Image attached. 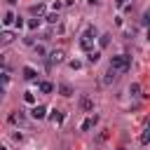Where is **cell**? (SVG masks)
<instances>
[{"mask_svg": "<svg viewBox=\"0 0 150 150\" xmlns=\"http://www.w3.org/2000/svg\"><path fill=\"white\" fill-rule=\"evenodd\" d=\"M0 150H7V148H2V145H0Z\"/></svg>", "mask_w": 150, "mask_h": 150, "instance_id": "4dcf8cb0", "label": "cell"}, {"mask_svg": "<svg viewBox=\"0 0 150 150\" xmlns=\"http://www.w3.org/2000/svg\"><path fill=\"white\" fill-rule=\"evenodd\" d=\"M94 40H96V28H94V26H87V30L80 35V47H82L84 52H91Z\"/></svg>", "mask_w": 150, "mask_h": 150, "instance_id": "7a4b0ae2", "label": "cell"}, {"mask_svg": "<svg viewBox=\"0 0 150 150\" xmlns=\"http://www.w3.org/2000/svg\"><path fill=\"white\" fill-rule=\"evenodd\" d=\"M9 82V75H5V73H0V84H7Z\"/></svg>", "mask_w": 150, "mask_h": 150, "instance_id": "d4e9b609", "label": "cell"}, {"mask_svg": "<svg viewBox=\"0 0 150 150\" xmlns=\"http://www.w3.org/2000/svg\"><path fill=\"white\" fill-rule=\"evenodd\" d=\"M45 19H47V23H56V21H59V14L54 12V14H47Z\"/></svg>", "mask_w": 150, "mask_h": 150, "instance_id": "ffe728a7", "label": "cell"}, {"mask_svg": "<svg viewBox=\"0 0 150 150\" xmlns=\"http://www.w3.org/2000/svg\"><path fill=\"white\" fill-rule=\"evenodd\" d=\"M7 2H9V5H14V2H16V0H7Z\"/></svg>", "mask_w": 150, "mask_h": 150, "instance_id": "f1b7e54d", "label": "cell"}, {"mask_svg": "<svg viewBox=\"0 0 150 150\" xmlns=\"http://www.w3.org/2000/svg\"><path fill=\"white\" fill-rule=\"evenodd\" d=\"M110 68H112L115 73H127V70L131 68V56H129V54H117V56H112V59H110Z\"/></svg>", "mask_w": 150, "mask_h": 150, "instance_id": "6da1fadb", "label": "cell"}, {"mask_svg": "<svg viewBox=\"0 0 150 150\" xmlns=\"http://www.w3.org/2000/svg\"><path fill=\"white\" fill-rule=\"evenodd\" d=\"M80 108H82V110H94V103H91V98L82 96V98H80Z\"/></svg>", "mask_w": 150, "mask_h": 150, "instance_id": "9c48e42d", "label": "cell"}, {"mask_svg": "<svg viewBox=\"0 0 150 150\" xmlns=\"http://www.w3.org/2000/svg\"><path fill=\"white\" fill-rule=\"evenodd\" d=\"M115 75H117V73H115V70H112V68H110V70H108V73H105V77H103V82H105V84H110V82H112V80H115Z\"/></svg>", "mask_w": 150, "mask_h": 150, "instance_id": "9a60e30c", "label": "cell"}, {"mask_svg": "<svg viewBox=\"0 0 150 150\" xmlns=\"http://www.w3.org/2000/svg\"><path fill=\"white\" fill-rule=\"evenodd\" d=\"M63 117H66V115H63L61 110H52V115H49V120H52L54 124H61V122H63Z\"/></svg>", "mask_w": 150, "mask_h": 150, "instance_id": "ba28073f", "label": "cell"}, {"mask_svg": "<svg viewBox=\"0 0 150 150\" xmlns=\"http://www.w3.org/2000/svg\"><path fill=\"white\" fill-rule=\"evenodd\" d=\"M0 66H5V56L2 54H0Z\"/></svg>", "mask_w": 150, "mask_h": 150, "instance_id": "4316f807", "label": "cell"}, {"mask_svg": "<svg viewBox=\"0 0 150 150\" xmlns=\"http://www.w3.org/2000/svg\"><path fill=\"white\" fill-rule=\"evenodd\" d=\"M70 68H73V70H80L82 63H80V61H70Z\"/></svg>", "mask_w": 150, "mask_h": 150, "instance_id": "cb8c5ba5", "label": "cell"}, {"mask_svg": "<svg viewBox=\"0 0 150 150\" xmlns=\"http://www.w3.org/2000/svg\"><path fill=\"white\" fill-rule=\"evenodd\" d=\"M14 33L12 30H0V45H9V42H14Z\"/></svg>", "mask_w": 150, "mask_h": 150, "instance_id": "8992f818", "label": "cell"}, {"mask_svg": "<svg viewBox=\"0 0 150 150\" xmlns=\"http://www.w3.org/2000/svg\"><path fill=\"white\" fill-rule=\"evenodd\" d=\"M63 59H66L63 49H56V52H52V54H49V59H47V61H49V63H61Z\"/></svg>", "mask_w": 150, "mask_h": 150, "instance_id": "5b68a950", "label": "cell"}, {"mask_svg": "<svg viewBox=\"0 0 150 150\" xmlns=\"http://www.w3.org/2000/svg\"><path fill=\"white\" fill-rule=\"evenodd\" d=\"M30 117H35V120H45V117H47V108H45V105H33Z\"/></svg>", "mask_w": 150, "mask_h": 150, "instance_id": "3957f363", "label": "cell"}, {"mask_svg": "<svg viewBox=\"0 0 150 150\" xmlns=\"http://www.w3.org/2000/svg\"><path fill=\"white\" fill-rule=\"evenodd\" d=\"M14 19H16V16H14L12 12H7V14H5V19H2V23H14Z\"/></svg>", "mask_w": 150, "mask_h": 150, "instance_id": "d6986e66", "label": "cell"}, {"mask_svg": "<svg viewBox=\"0 0 150 150\" xmlns=\"http://www.w3.org/2000/svg\"><path fill=\"white\" fill-rule=\"evenodd\" d=\"M129 94H131V96H138V94H141V84H138V82H134V84L129 87Z\"/></svg>", "mask_w": 150, "mask_h": 150, "instance_id": "2e32d148", "label": "cell"}, {"mask_svg": "<svg viewBox=\"0 0 150 150\" xmlns=\"http://www.w3.org/2000/svg\"><path fill=\"white\" fill-rule=\"evenodd\" d=\"M127 2H129V0H115V5H117V7H124Z\"/></svg>", "mask_w": 150, "mask_h": 150, "instance_id": "484cf974", "label": "cell"}, {"mask_svg": "<svg viewBox=\"0 0 150 150\" xmlns=\"http://www.w3.org/2000/svg\"><path fill=\"white\" fill-rule=\"evenodd\" d=\"M28 28H33V30L40 28V19H30V21H28Z\"/></svg>", "mask_w": 150, "mask_h": 150, "instance_id": "603a6c76", "label": "cell"}, {"mask_svg": "<svg viewBox=\"0 0 150 150\" xmlns=\"http://www.w3.org/2000/svg\"><path fill=\"white\" fill-rule=\"evenodd\" d=\"M96 122H98V115H91V117H87V120L82 122V127H80V129H82V131H89Z\"/></svg>", "mask_w": 150, "mask_h": 150, "instance_id": "52a82bcc", "label": "cell"}, {"mask_svg": "<svg viewBox=\"0 0 150 150\" xmlns=\"http://www.w3.org/2000/svg\"><path fill=\"white\" fill-rule=\"evenodd\" d=\"M117 150H127V148H117Z\"/></svg>", "mask_w": 150, "mask_h": 150, "instance_id": "1f68e13d", "label": "cell"}, {"mask_svg": "<svg viewBox=\"0 0 150 150\" xmlns=\"http://www.w3.org/2000/svg\"><path fill=\"white\" fill-rule=\"evenodd\" d=\"M141 143H143V145H148V143H150V129H145V131L141 134Z\"/></svg>", "mask_w": 150, "mask_h": 150, "instance_id": "e0dca14e", "label": "cell"}, {"mask_svg": "<svg viewBox=\"0 0 150 150\" xmlns=\"http://www.w3.org/2000/svg\"><path fill=\"white\" fill-rule=\"evenodd\" d=\"M30 12H33V14H42V12H45V5H33Z\"/></svg>", "mask_w": 150, "mask_h": 150, "instance_id": "ac0fdd59", "label": "cell"}, {"mask_svg": "<svg viewBox=\"0 0 150 150\" xmlns=\"http://www.w3.org/2000/svg\"><path fill=\"white\" fill-rule=\"evenodd\" d=\"M23 77H26V80H35V70H33L30 66H26V68H23Z\"/></svg>", "mask_w": 150, "mask_h": 150, "instance_id": "5bb4252c", "label": "cell"}, {"mask_svg": "<svg viewBox=\"0 0 150 150\" xmlns=\"http://www.w3.org/2000/svg\"><path fill=\"white\" fill-rule=\"evenodd\" d=\"M40 91H42V94H52V91H54V84H52V82H40Z\"/></svg>", "mask_w": 150, "mask_h": 150, "instance_id": "8fae6325", "label": "cell"}, {"mask_svg": "<svg viewBox=\"0 0 150 150\" xmlns=\"http://www.w3.org/2000/svg\"><path fill=\"white\" fill-rule=\"evenodd\" d=\"M59 91H61V96H73V87H70V84H66V82H63V84H59Z\"/></svg>", "mask_w": 150, "mask_h": 150, "instance_id": "30bf717a", "label": "cell"}, {"mask_svg": "<svg viewBox=\"0 0 150 150\" xmlns=\"http://www.w3.org/2000/svg\"><path fill=\"white\" fill-rule=\"evenodd\" d=\"M148 40H150V26H148Z\"/></svg>", "mask_w": 150, "mask_h": 150, "instance_id": "f546056e", "label": "cell"}, {"mask_svg": "<svg viewBox=\"0 0 150 150\" xmlns=\"http://www.w3.org/2000/svg\"><path fill=\"white\" fill-rule=\"evenodd\" d=\"M108 45H110V35H108V33H103V35L98 38V47L103 49V47H108Z\"/></svg>", "mask_w": 150, "mask_h": 150, "instance_id": "7c38bea8", "label": "cell"}, {"mask_svg": "<svg viewBox=\"0 0 150 150\" xmlns=\"http://www.w3.org/2000/svg\"><path fill=\"white\" fill-rule=\"evenodd\" d=\"M2 94H5V87H2V84H0V98H2Z\"/></svg>", "mask_w": 150, "mask_h": 150, "instance_id": "83f0119b", "label": "cell"}, {"mask_svg": "<svg viewBox=\"0 0 150 150\" xmlns=\"http://www.w3.org/2000/svg\"><path fill=\"white\" fill-rule=\"evenodd\" d=\"M141 21H143V26H150V9L143 12V19H141Z\"/></svg>", "mask_w": 150, "mask_h": 150, "instance_id": "7402d4cb", "label": "cell"}, {"mask_svg": "<svg viewBox=\"0 0 150 150\" xmlns=\"http://www.w3.org/2000/svg\"><path fill=\"white\" fill-rule=\"evenodd\" d=\"M23 101H26V103H35V96H33V91H26V94H23Z\"/></svg>", "mask_w": 150, "mask_h": 150, "instance_id": "44dd1931", "label": "cell"}, {"mask_svg": "<svg viewBox=\"0 0 150 150\" xmlns=\"http://www.w3.org/2000/svg\"><path fill=\"white\" fill-rule=\"evenodd\" d=\"M9 122H12V124H23V122H26V115H23L21 110H14V112H9Z\"/></svg>", "mask_w": 150, "mask_h": 150, "instance_id": "277c9868", "label": "cell"}, {"mask_svg": "<svg viewBox=\"0 0 150 150\" xmlns=\"http://www.w3.org/2000/svg\"><path fill=\"white\" fill-rule=\"evenodd\" d=\"M98 59H101V52H89V54H87V61H89V63H96Z\"/></svg>", "mask_w": 150, "mask_h": 150, "instance_id": "4fadbf2b", "label": "cell"}]
</instances>
